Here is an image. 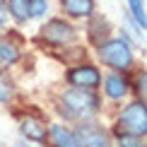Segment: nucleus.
I'll return each mask as SVG.
<instances>
[{"instance_id":"f257e3e1","label":"nucleus","mask_w":147,"mask_h":147,"mask_svg":"<svg viewBox=\"0 0 147 147\" xmlns=\"http://www.w3.org/2000/svg\"><path fill=\"white\" fill-rule=\"evenodd\" d=\"M60 111H65L70 118H87L99 111V96L92 89H82V87H72L63 94L60 99Z\"/></svg>"},{"instance_id":"f03ea898","label":"nucleus","mask_w":147,"mask_h":147,"mask_svg":"<svg viewBox=\"0 0 147 147\" xmlns=\"http://www.w3.org/2000/svg\"><path fill=\"white\" fill-rule=\"evenodd\" d=\"M99 58L101 63H106L109 68H116V70H128L133 65V51L128 46V41L123 39H109L99 44Z\"/></svg>"},{"instance_id":"7ed1b4c3","label":"nucleus","mask_w":147,"mask_h":147,"mask_svg":"<svg viewBox=\"0 0 147 147\" xmlns=\"http://www.w3.org/2000/svg\"><path fill=\"white\" fill-rule=\"evenodd\" d=\"M118 128L125 135H145L147 130V113L142 101H133L123 109V113L118 116Z\"/></svg>"},{"instance_id":"20e7f679","label":"nucleus","mask_w":147,"mask_h":147,"mask_svg":"<svg viewBox=\"0 0 147 147\" xmlns=\"http://www.w3.org/2000/svg\"><path fill=\"white\" fill-rule=\"evenodd\" d=\"M75 145L77 147H109V135L101 125L96 123H80L75 135Z\"/></svg>"},{"instance_id":"39448f33","label":"nucleus","mask_w":147,"mask_h":147,"mask_svg":"<svg viewBox=\"0 0 147 147\" xmlns=\"http://www.w3.org/2000/svg\"><path fill=\"white\" fill-rule=\"evenodd\" d=\"M41 39H46L53 46H63V44H68V41L75 39V29L63 20H53L41 29Z\"/></svg>"},{"instance_id":"423d86ee","label":"nucleus","mask_w":147,"mask_h":147,"mask_svg":"<svg viewBox=\"0 0 147 147\" xmlns=\"http://www.w3.org/2000/svg\"><path fill=\"white\" fill-rule=\"evenodd\" d=\"M68 80L72 87H82V89H92L94 92L99 87L101 82V75L96 68H92V65H77V68H72L68 72Z\"/></svg>"},{"instance_id":"0eeeda50","label":"nucleus","mask_w":147,"mask_h":147,"mask_svg":"<svg viewBox=\"0 0 147 147\" xmlns=\"http://www.w3.org/2000/svg\"><path fill=\"white\" fill-rule=\"evenodd\" d=\"M22 135L34 140V142H44L46 140V128L41 123L39 118H32V116H27V118H22Z\"/></svg>"},{"instance_id":"6e6552de","label":"nucleus","mask_w":147,"mask_h":147,"mask_svg":"<svg viewBox=\"0 0 147 147\" xmlns=\"http://www.w3.org/2000/svg\"><path fill=\"white\" fill-rule=\"evenodd\" d=\"M60 5L70 17H89L94 12V0H60Z\"/></svg>"},{"instance_id":"1a4fd4ad","label":"nucleus","mask_w":147,"mask_h":147,"mask_svg":"<svg viewBox=\"0 0 147 147\" xmlns=\"http://www.w3.org/2000/svg\"><path fill=\"white\" fill-rule=\"evenodd\" d=\"M106 94L111 99H123L128 94V82L121 75H109L106 77Z\"/></svg>"},{"instance_id":"9d476101","label":"nucleus","mask_w":147,"mask_h":147,"mask_svg":"<svg viewBox=\"0 0 147 147\" xmlns=\"http://www.w3.org/2000/svg\"><path fill=\"white\" fill-rule=\"evenodd\" d=\"M17 58H20V48L10 39H0V63L12 65V63H17Z\"/></svg>"},{"instance_id":"9b49d317","label":"nucleus","mask_w":147,"mask_h":147,"mask_svg":"<svg viewBox=\"0 0 147 147\" xmlns=\"http://www.w3.org/2000/svg\"><path fill=\"white\" fill-rule=\"evenodd\" d=\"M51 138H53V142H56V147H77L72 133L65 130L63 125H51Z\"/></svg>"},{"instance_id":"f8f14e48","label":"nucleus","mask_w":147,"mask_h":147,"mask_svg":"<svg viewBox=\"0 0 147 147\" xmlns=\"http://www.w3.org/2000/svg\"><path fill=\"white\" fill-rule=\"evenodd\" d=\"M7 12H12L20 24H24L29 20V0H7Z\"/></svg>"},{"instance_id":"ddd939ff","label":"nucleus","mask_w":147,"mask_h":147,"mask_svg":"<svg viewBox=\"0 0 147 147\" xmlns=\"http://www.w3.org/2000/svg\"><path fill=\"white\" fill-rule=\"evenodd\" d=\"M128 5H130V12H133V17L138 20V27L140 29H145V3L142 0H128Z\"/></svg>"},{"instance_id":"4468645a","label":"nucleus","mask_w":147,"mask_h":147,"mask_svg":"<svg viewBox=\"0 0 147 147\" xmlns=\"http://www.w3.org/2000/svg\"><path fill=\"white\" fill-rule=\"evenodd\" d=\"M48 12V0H29V17H44Z\"/></svg>"},{"instance_id":"2eb2a0df","label":"nucleus","mask_w":147,"mask_h":147,"mask_svg":"<svg viewBox=\"0 0 147 147\" xmlns=\"http://www.w3.org/2000/svg\"><path fill=\"white\" fill-rule=\"evenodd\" d=\"M118 147H145L142 140H140L138 135H118Z\"/></svg>"},{"instance_id":"dca6fc26","label":"nucleus","mask_w":147,"mask_h":147,"mask_svg":"<svg viewBox=\"0 0 147 147\" xmlns=\"http://www.w3.org/2000/svg\"><path fill=\"white\" fill-rule=\"evenodd\" d=\"M10 96H12V84H10V80H5L0 75V101H7Z\"/></svg>"},{"instance_id":"f3484780","label":"nucleus","mask_w":147,"mask_h":147,"mask_svg":"<svg viewBox=\"0 0 147 147\" xmlns=\"http://www.w3.org/2000/svg\"><path fill=\"white\" fill-rule=\"evenodd\" d=\"M7 24V7H5V3L0 0V29Z\"/></svg>"}]
</instances>
